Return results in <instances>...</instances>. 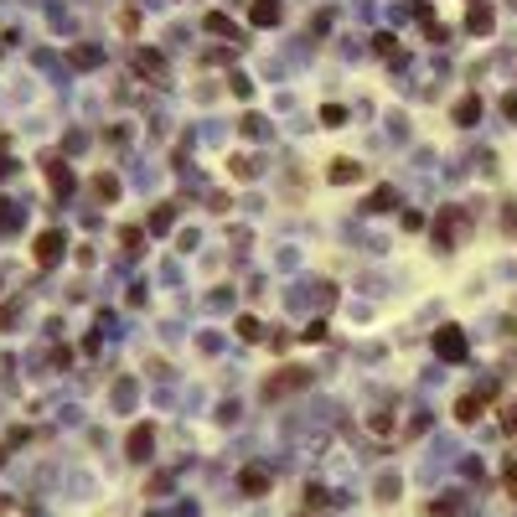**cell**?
Returning a JSON list of instances; mask_svg holds the SVG:
<instances>
[{"mask_svg":"<svg viewBox=\"0 0 517 517\" xmlns=\"http://www.w3.org/2000/svg\"><path fill=\"white\" fill-rule=\"evenodd\" d=\"M99 62H104L99 47H73V68H99Z\"/></svg>","mask_w":517,"mask_h":517,"instance_id":"obj_21","label":"cell"},{"mask_svg":"<svg viewBox=\"0 0 517 517\" xmlns=\"http://www.w3.org/2000/svg\"><path fill=\"white\" fill-rule=\"evenodd\" d=\"M16 316H21V300H6V306H0V331H11Z\"/></svg>","mask_w":517,"mask_h":517,"instance_id":"obj_25","label":"cell"},{"mask_svg":"<svg viewBox=\"0 0 517 517\" xmlns=\"http://www.w3.org/2000/svg\"><path fill=\"white\" fill-rule=\"evenodd\" d=\"M435 352H440L445 362H466V331H461V326H440V331H435Z\"/></svg>","mask_w":517,"mask_h":517,"instance_id":"obj_4","label":"cell"},{"mask_svg":"<svg viewBox=\"0 0 517 517\" xmlns=\"http://www.w3.org/2000/svg\"><path fill=\"white\" fill-rule=\"evenodd\" d=\"M362 176H368V171H362L352 156H336V161H331V171H326V181H331V186H357Z\"/></svg>","mask_w":517,"mask_h":517,"instance_id":"obj_6","label":"cell"},{"mask_svg":"<svg viewBox=\"0 0 517 517\" xmlns=\"http://www.w3.org/2000/svg\"><path fill=\"white\" fill-rule=\"evenodd\" d=\"M306 383H311V373H306V368H285V378H274L264 393H269V398H279L285 388H306Z\"/></svg>","mask_w":517,"mask_h":517,"instance_id":"obj_12","label":"cell"},{"mask_svg":"<svg viewBox=\"0 0 517 517\" xmlns=\"http://www.w3.org/2000/svg\"><path fill=\"white\" fill-rule=\"evenodd\" d=\"M491 398H497V383L476 388V393H461V398H456V419H461V424H476V419H481V408H486Z\"/></svg>","mask_w":517,"mask_h":517,"instance_id":"obj_2","label":"cell"},{"mask_svg":"<svg viewBox=\"0 0 517 517\" xmlns=\"http://www.w3.org/2000/svg\"><path fill=\"white\" fill-rule=\"evenodd\" d=\"M239 486L249 491V497H264V491H269V471H258V466H244V471H239Z\"/></svg>","mask_w":517,"mask_h":517,"instance_id":"obj_11","label":"cell"},{"mask_svg":"<svg viewBox=\"0 0 517 517\" xmlns=\"http://www.w3.org/2000/svg\"><path fill=\"white\" fill-rule=\"evenodd\" d=\"M502 233L517 239V202H502Z\"/></svg>","mask_w":517,"mask_h":517,"instance_id":"obj_24","label":"cell"},{"mask_svg":"<svg viewBox=\"0 0 517 517\" xmlns=\"http://www.w3.org/2000/svg\"><path fill=\"white\" fill-rule=\"evenodd\" d=\"M419 21H424V36H429V41H445V26L435 21V11H429V6H419Z\"/></svg>","mask_w":517,"mask_h":517,"instance_id":"obj_20","label":"cell"},{"mask_svg":"<svg viewBox=\"0 0 517 517\" xmlns=\"http://www.w3.org/2000/svg\"><path fill=\"white\" fill-rule=\"evenodd\" d=\"M135 73H140V78H166V57L150 52V47H140V52H135Z\"/></svg>","mask_w":517,"mask_h":517,"instance_id":"obj_10","label":"cell"},{"mask_svg":"<svg viewBox=\"0 0 517 517\" xmlns=\"http://www.w3.org/2000/svg\"><path fill=\"white\" fill-rule=\"evenodd\" d=\"M94 197H99V202H114V197H119V181H114V176H94Z\"/></svg>","mask_w":517,"mask_h":517,"instance_id":"obj_18","label":"cell"},{"mask_svg":"<svg viewBox=\"0 0 517 517\" xmlns=\"http://www.w3.org/2000/svg\"><path fill=\"white\" fill-rule=\"evenodd\" d=\"M171 223H176V212H171V202H161L156 212H150V223H145V228H150V233H171Z\"/></svg>","mask_w":517,"mask_h":517,"instance_id":"obj_15","label":"cell"},{"mask_svg":"<svg viewBox=\"0 0 517 517\" xmlns=\"http://www.w3.org/2000/svg\"><path fill=\"white\" fill-rule=\"evenodd\" d=\"M119 244H124V254H140L145 249V228H119Z\"/></svg>","mask_w":517,"mask_h":517,"instance_id":"obj_19","label":"cell"},{"mask_svg":"<svg viewBox=\"0 0 517 517\" xmlns=\"http://www.w3.org/2000/svg\"><path fill=\"white\" fill-rule=\"evenodd\" d=\"M249 21H254V26H279V21H285V6H279V0H254Z\"/></svg>","mask_w":517,"mask_h":517,"instance_id":"obj_8","label":"cell"},{"mask_svg":"<svg viewBox=\"0 0 517 517\" xmlns=\"http://www.w3.org/2000/svg\"><path fill=\"white\" fill-rule=\"evenodd\" d=\"M341 119H347V109H341V104H326V109H321V124H326V129H336Z\"/></svg>","mask_w":517,"mask_h":517,"instance_id":"obj_26","label":"cell"},{"mask_svg":"<svg viewBox=\"0 0 517 517\" xmlns=\"http://www.w3.org/2000/svg\"><path fill=\"white\" fill-rule=\"evenodd\" d=\"M202 26H207L212 36H239V26H233V21H228L223 11H207V16H202Z\"/></svg>","mask_w":517,"mask_h":517,"instance_id":"obj_14","label":"cell"},{"mask_svg":"<svg viewBox=\"0 0 517 517\" xmlns=\"http://www.w3.org/2000/svg\"><path fill=\"white\" fill-rule=\"evenodd\" d=\"M373 47H378V57L393 62V57H398V36H393V31H378V36H373Z\"/></svg>","mask_w":517,"mask_h":517,"instance_id":"obj_16","label":"cell"},{"mask_svg":"<svg viewBox=\"0 0 517 517\" xmlns=\"http://www.w3.org/2000/svg\"><path fill=\"white\" fill-rule=\"evenodd\" d=\"M47 186H52V197H73V171H68V161H47Z\"/></svg>","mask_w":517,"mask_h":517,"instance_id":"obj_7","label":"cell"},{"mask_svg":"<svg viewBox=\"0 0 517 517\" xmlns=\"http://www.w3.org/2000/svg\"><path fill=\"white\" fill-rule=\"evenodd\" d=\"M228 176H233V181H254V161H249V156H233V161H228Z\"/></svg>","mask_w":517,"mask_h":517,"instance_id":"obj_17","label":"cell"},{"mask_svg":"<svg viewBox=\"0 0 517 517\" xmlns=\"http://www.w3.org/2000/svg\"><path fill=\"white\" fill-rule=\"evenodd\" d=\"M239 129H244L249 140H258V135H264V119H258V114H244V124H239Z\"/></svg>","mask_w":517,"mask_h":517,"instance_id":"obj_28","label":"cell"},{"mask_svg":"<svg viewBox=\"0 0 517 517\" xmlns=\"http://www.w3.org/2000/svg\"><path fill=\"white\" fill-rule=\"evenodd\" d=\"M124 450H129V461H150V450H156V424H135Z\"/></svg>","mask_w":517,"mask_h":517,"instance_id":"obj_5","label":"cell"},{"mask_svg":"<svg viewBox=\"0 0 517 517\" xmlns=\"http://www.w3.org/2000/svg\"><path fill=\"white\" fill-rule=\"evenodd\" d=\"M11 171H16V161H11V156H0V176H11Z\"/></svg>","mask_w":517,"mask_h":517,"instance_id":"obj_33","label":"cell"},{"mask_svg":"<svg viewBox=\"0 0 517 517\" xmlns=\"http://www.w3.org/2000/svg\"><path fill=\"white\" fill-rule=\"evenodd\" d=\"M62 249H68V233H62V228L36 233V239H31V258H36V269H52L57 258H62Z\"/></svg>","mask_w":517,"mask_h":517,"instance_id":"obj_1","label":"cell"},{"mask_svg":"<svg viewBox=\"0 0 517 517\" xmlns=\"http://www.w3.org/2000/svg\"><path fill=\"white\" fill-rule=\"evenodd\" d=\"M491 26H497V16H491V6H481V0H476L471 16H466V31H471V36H491Z\"/></svg>","mask_w":517,"mask_h":517,"instance_id":"obj_9","label":"cell"},{"mask_svg":"<svg viewBox=\"0 0 517 517\" xmlns=\"http://www.w3.org/2000/svg\"><path fill=\"white\" fill-rule=\"evenodd\" d=\"M21 218H16V202H6V197H0V228H16Z\"/></svg>","mask_w":517,"mask_h":517,"instance_id":"obj_30","label":"cell"},{"mask_svg":"<svg viewBox=\"0 0 517 517\" xmlns=\"http://www.w3.org/2000/svg\"><path fill=\"white\" fill-rule=\"evenodd\" d=\"M476 119H481V99H476V94L456 99V124H476Z\"/></svg>","mask_w":517,"mask_h":517,"instance_id":"obj_13","label":"cell"},{"mask_svg":"<svg viewBox=\"0 0 517 517\" xmlns=\"http://www.w3.org/2000/svg\"><path fill=\"white\" fill-rule=\"evenodd\" d=\"M502 114H507V119H517V94H507V99H502Z\"/></svg>","mask_w":517,"mask_h":517,"instance_id":"obj_32","label":"cell"},{"mask_svg":"<svg viewBox=\"0 0 517 517\" xmlns=\"http://www.w3.org/2000/svg\"><path fill=\"white\" fill-rule=\"evenodd\" d=\"M471 6H476V0H471Z\"/></svg>","mask_w":517,"mask_h":517,"instance_id":"obj_34","label":"cell"},{"mask_svg":"<svg viewBox=\"0 0 517 517\" xmlns=\"http://www.w3.org/2000/svg\"><path fill=\"white\" fill-rule=\"evenodd\" d=\"M502 435H517V398L502 403Z\"/></svg>","mask_w":517,"mask_h":517,"instance_id":"obj_27","label":"cell"},{"mask_svg":"<svg viewBox=\"0 0 517 517\" xmlns=\"http://www.w3.org/2000/svg\"><path fill=\"white\" fill-rule=\"evenodd\" d=\"M300 336H306V341H326V321H311V326L300 331Z\"/></svg>","mask_w":517,"mask_h":517,"instance_id":"obj_31","label":"cell"},{"mask_svg":"<svg viewBox=\"0 0 517 517\" xmlns=\"http://www.w3.org/2000/svg\"><path fill=\"white\" fill-rule=\"evenodd\" d=\"M461 512V497H445V502H429V517H456Z\"/></svg>","mask_w":517,"mask_h":517,"instance_id":"obj_23","label":"cell"},{"mask_svg":"<svg viewBox=\"0 0 517 517\" xmlns=\"http://www.w3.org/2000/svg\"><path fill=\"white\" fill-rule=\"evenodd\" d=\"M393 202H398V197H393V186H378L373 197H368V212H388Z\"/></svg>","mask_w":517,"mask_h":517,"instance_id":"obj_22","label":"cell"},{"mask_svg":"<svg viewBox=\"0 0 517 517\" xmlns=\"http://www.w3.org/2000/svg\"><path fill=\"white\" fill-rule=\"evenodd\" d=\"M461 233H466V212H461V207H445L440 223H435V244H440V249H456Z\"/></svg>","mask_w":517,"mask_h":517,"instance_id":"obj_3","label":"cell"},{"mask_svg":"<svg viewBox=\"0 0 517 517\" xmlns=\"http://www.w3.org/2000/svg\"><path fill=\"white\" fill-rule=\"evenodd\" d=\"M239 336H244V341H258V321H254V316H239Z\"/></svg>","mask_w":517,"mask_h":517,"instance_id":"obj_29","label":"cell"}]
</instances>
